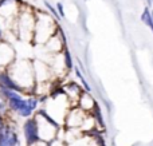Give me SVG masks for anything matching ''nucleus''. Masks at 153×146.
I'll use <instances>...</instances> for the list:
<instances>
[{
	"label": "nucleus",
	"instance_id": "nucleus-1",
	"mask_svg": "<svg viewBox=\"0 0 153 146\" xmlns=\"http://www.w3.org/2000/svg\"><path fill=\"white\" fill-rule=\"evenodd\" d=\"M24 137H26L27 145H32L39 141V134H38V123L35 119H27L24 123Z\"/></svg>",
	"mask_w": 153,
	"mask_h": 146
},
{
	"label": "nucleus",
	"instance_id": "nucleus-2",
	"mask_svg": "<svg viewBox=\"0 0 153 146\" xmlns=\"http://www.w3.org/2000/svg\"><path fill=\"white\" fill-rule=\"evenodd\" d=\"M18 142V136L10 128H3L0 130V146H16Z\"/></svg>",
	"mask_w": 153,
	"mask_h": 146
},
{
	"label": "nucleus",
	"instance_id": "nucleus-3",
	"mask_svg": "<svg viewBox=\"0 0 153 146\" xmlns=\"http://www.w3.org/2000/svg\"><path fill=\"white\" fill-rule=\"evenodd\" d=\"M0 87L1 88H7V90H13L16 93L22 90L15 82L10 78V75L5 74V72H0Z\"/></svg>",
	"mask_w": 153,
	"mask_h": 146
},
{
	"label": "nucleus",
	"instance_id": "nucleus-4",
	"mask_svg": "<svg viewBox=\"0 0 153 146\" xmlns=\"http://www.w3.org/2000/svg\"><path fill=\"white\" fill-rule=\"evenodd\" d=\"M141 20L144 21V23L146 24V26L149 27V28L152 29V32H153V23H152V13H151V11H149V8L146 7L145 10L143 11V13H141Z\"/></svg>",
	"mask_w": 153,
	"mask_h": 146
},
{
	"label": "nucleus",
	"instance_id": "nucleus-5",
	"mask_svg": "<svg viewBox=\"0 0 153 146\" xmlns=\"http://www.w3.org/2000/svg\"><path fill=\"white\" fill-rule=\"evenodd\" d=\"M75 74H76V77H78V79L81 80V83H82V86H83V88L87 91V93H91V87L89 86V83H87V80L85 79V77L82 75V72L79 71V69H75Z\"/></svg>",
	"mask_w": 153,
	"mask_h": 146
},
{
	"label": "nucleus",
	"instance_id": "nucleus-6",
	"mask_svg": "<svg viewBox=\"0 0 153 146\" xmlns=\"http://www.w3.org/2000/svg\"><path fill=\"white\" fill-rule=\"evenodd\" d=\"M94 115H95V118H97V121H98V123H100L102 128H105V123H103V119H102V117H101V110H100V106H98L97 103H94Z\"/></svg>",
	"mask_w": 153,
	"mask_h": 146
},
{
	"label": "nucleus",
	"instance_id": "nucleus-7",
	"mask_svg": "<svg viewBox=\"0 0 153 146\" xmlns=\"http://www.w3.org/2000/svg\"><path fill=\"white\" fill-rule=\"evenodd\" d=\"M65 63H66V67L67 69H73V59H71V55H70L69 50L65 48Z\"/></svg>",
	"mask_w": 153,
	"mask_h": 146
},
{
	"label": "nucleus",
	"instance_id": "nucleus-8",
	"mask_svg": "<svg viewBox=\"0 0 153 146\" xmlns=\"http://www.w3.org/2000/svg\"><path fill=\"white\" fill-rule=\"evenodd\" d=\"M45 4H46V7H47V8H48V10H50V12H51V13H53V15H54V16H55V18H56V19H59V18H61V16H59V13H58V12H56V10H55V8H54V7H53V5H51V4H48V3H47V1H45Z\"/></svg>",
	"mask_w": 153,
	"mask_h": 146
},
{
	"label": "nucleus",
	"instance_id": "nucleus-9",
	"mask_svg": "<svg viewBox=\"0 0 153 146\" xmlns=\"http://www.w3.org/2000/svg\"><path fill=\"white\" fill-rule=\"evenodd\" d=\"M56 12L59 13V16H61V18H65V11H63V5H62V3H58V4H56Z\"/></svg>",
	"mask_w": 153,
	"mask_h": 146
},
{
	"label": "nucleus",
	"instance_id": "nucleus-10",
	"mask_svg": "<svg viewBox=\"0 0 153 146\" xmlns=\"http://www.w3.org/2000/svg\"><path fill=\"white\" fill-rule=\"evenodd\" d=\"M4 109H5V106H4V103H3V101L0 99V111H3Z\"/></svg>",
	"mask_w": 153,
	"mask_h": 146
},
{
	"label": "nucleus",
	"instance_id": "nucleus-11",
	"mask_svg": "<svg viewBox=\"0 0 153 146\" xmlns=\"http://www.w3.org/2000/svg\"><path fill=\"white\" fill-rule=\"evenodd\" d=\"M3 128H4V126H3V119H1V117H0V130H1Z\"/></svg>",
	"mask_w": 153,
	"mask_h": 146
},
{
	"label": "nucleus",
	"instance_id": "nucleus-12",
	"mask_svg": "<svg viewBox=\"0 0 153 146\" xmlns=\"http://www.w3.org/2000/svg\"><path fill=\"white\" fill-rule=\"evenodd\" d=\"M146 1H148V3H149V4H151V3H152V0H146Z\"/></svg>",
	"mask_w": 153,
	"mask_h": 146
},
{
	"label": "nucleus",
	"instance_id": "nucleus-13",
	"mask_svg": "<svg viewBox=\"0 0 153 146\" xmlns=\"http://www.w3.org/2000/svg\"><path fill=\"white\" fill-rule=\"evenodd\" d=\"M152 13V23H153V12H151Z\"/></svg>",
	"mask_w": 153,
	"mask_h": 146
}]
</instances>
